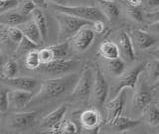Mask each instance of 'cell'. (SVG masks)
Masks as SVG:
<instances>
[{
	"mask_svg": "<svg viewBox=\"0 0 159 134\" xmlns=\"http://www.w3.org/2000/svg\"><path fill=\"white\" fill-rule=\"evenodd\" d=\"M79 75L70 73L60 77L49 78L40 84L38 92L35 94L32 103H43L53 99L60 98L72 93L75 85L79 80Z\"/></svg>",
	"mask_w": 159,
	"mask_h": 134,
	"instance_id": "1",
	"label": "cell"
},
{
	"mask_svg": "<svg viewBox=\"0 0 159 134\" xmlns=\"http://www.w3.org/2000/svg\"><path fill=\"white\" fill-rule=\"evenodd\" d=\"M55 18L57 20L59 29L57 37L58 43L70 41L83 27L93 24V22L91 21L84 20V19L76 17L74 15H71V14L60 11H56Z\"/></svg>",
	"mask_w": 159,
	"mask_h": 134,
	"instance_id": "2",
	"label": "cell"
},
{
	"mask_svg": "<svg viewBox=\"0 0 159 134\" xmlns=\"http://www.w3.org/2000/svg\"><path fill=\"white\" fill-rule=\"evenodd\" d=\"M94 83V72L92 68L84 67L82 74L79 77L77 84L75 85L71 93V97L74 101L86 102L88 101L91 94L93 93Z\"/></svg>",
	"mask_w": 159,
	"mask_h": 134,
	"instance_id": "3",
	"label": "cell"
},
{
	"mask_svg": "<svg viewBox=\"0 0 159 134\" xmlns=\"http://www.w3.org/2000/svg\"><path fill=\"white\" fill-rule=\"evenodd\" d=\"M55 11L68 13L76 17L84 19V20L94 22L97 20H103L104 15L98 6H84V5H56L52 4Z\"/></svg>",
	"mask_w": 159,
	"mask_h": 134,
	"instance_id": "4",
	"label": "cell"
},
{
	"mask_svg": "<svg viewBox=\"0 0 159 134\" xmlns=\"http://www.w3.org/2000/svg\"><path fill=\"white\" fill-rule=\"evenodd\" d=\"M80 64H81V62L76 60V59H62V60H56L50 63L41 64L38 70L45 76L54 78L70 74L74 70H76Z\"/></svg>",
	"mask_w": 159,
	"mask_h": 134,
	"instance_id": "5",
	"label": "cell"
},
{
	"mask_svg": "<svg viewBox=\"0 0 159 134\" xmlns=\"http://www.w3.org/2000/svg\"><path fill=\"white\" fill-rule=\"evenodd\" d=\"M145 65H146V63L139 64V65L133 67L127 72L123 73L122 75L118 76L116 85L113 87V90H112V96L114 97L119 91L122 90L124 88L135 89L139 78H140L141 73L145 70Z\"/></svg>",
	"mask_w": 159,
	"mask_h": 134,
	"instance_id": "6",
	"label": "cell"
},
{
	"mask_svg": "<svg viewBox=\"0 0 159 134\" xmlns=\"http://www.w3.org/2000/svg\"><path fill=\"white\" fill-rule=\"evenodd\" d=\"M108 95V83L106 77L98 66L94 67V83L93 89V98L96 106L101 107L106 102Z\"/></svg>",
	"mask_w": 159,
	"mask_h": 134,
	"instance_id": "7",
	"label": "cell"
},
{
	"mask_svg": "<svg viewBox=\"0 0 159 134\" xmlns=\"http://www.w3.org/2000/svg\"><path fill=\"white\" fill-rule=\"evenodd\" d=\"M152 88L153 86L150 87L145 81L139 82L138 80L132 99V107L134 110L141 112L147 105L150 104L153 98Z\"/></svg>",
	"mask_w": 159,
	"mask_h": 134,
	"instance_id": "8",
	"label": "cell"
},
{
	"mask_svg": "<svg viewBox=\"0 0 159 134\" xmlns=\"http://www.w3.org/2000/svg\"><path fill=\"white\" fill-rule=\"evenodd\" d=\"M67 105H65V104L60 105L57 109H55L43 118V120L41 121V128L48 130L47 132L50 133H60L61 124L63 122L65 114L67 113Z\"/></svg>",
	"mask_w": 159,
	"mask_h": 134,
	"instance_id": "9",
	"label": "cell"
},
{
	"mask_svg": "<svg viewBox=\"0 0 159 134\" xmlns=\"http://www.w3.org/2000/svg\"><path fill=\"white\" fill-rule=\"evenodd\" d=\"M127 88L119 91L111 101L107 104V124L112 123L116 118L122 115L123 108L126 102Z\"/></svg>",
	"mask_w": 159,
	"mask_h": 134,
	"instance_id": "10",
	"label": "cell"
},
{
	"mask_svg": "<svg viewBox=\"0 0 159 134\" xmlns=\"http://www.w3.org/2000/svg\"><path fill=\"white\" fill-rule=\"evenodd\" d=\"M79 120L80 125L84 129L92 132H98L102 124V116L97 108H89L80 114Z\"/></svg>",
	"mask_w": 159,
	"mask_h": 134,
	"instance_id": "11",
	"label": "cell"
},
{
	"mask_svg": "<svg viewBox=\"0 0 159 134\" xmlns=\"http://www.w3.org/2000/svg\"><path fill=\"white\" fill-rule=\"evenodd\" d=\"M92 25H87L83 27L81 30H79L76 35L71 39L72 45L77 51L84 52V50H87L93 43L94 36H96V32L93 31V27H91Z\"/></svg>",
	"mask_w": 159,
	"mask_h": 134,
	"instance_id": "12",
	"label": "cell"
},
{
	"mask_svg": "<svg viewBox=\"0 0 159 134\" xmlns=\"http://www.w3.org/2000/svg\"><path fill=\"white\" fill-rule=\"evenodd\" d=\"M128 34L131 38L134 48H137L139 50H146L158 42V38L156 36L141 29H131Z\"/></svg>",
	"mask_w": 159,
	"mask_h": 134,
	"instance_id": "13",
	"label": "cell"
},
{
	"mask_svg": "<svg viewBox=\"0 0 159 134\" xmlns=\"http://www.w3.org/2000/svg\"><path fill=\"white\" fill-rule=\"evenodd\" d=\"M34 94L31 91L13 89L9 91V109L12 111H19L26 107L32 101Z\"/></svg>",
	"mask_w": 159,
	"mask_h": 134,
	"instance_id": "14",
	"label": "cell"
},
{
	"mask_svg": "<svg viewBox=\"0 0 159 134\" xmlns=\"http://www.w3.org/2000/svg\"><path fill=\"white\" fill-rule=\"evenodd\" d=\"M117 45L120 52V57L125 62H131L135 58L134 46L129 34L125 31H120L117 37Z\"/></svg>",
	"mask_w": 159,
	"mask_h": 134,
	"instance_id": "15",
	"label": "cell"
},
{
	"mask_svg": "<svg viewBox=\"0 0 159 134\" xmlns=\"http://www.w3.org/2000/svg\"><path fill=\"white\" fill-rule=\"evenodd\" d=\"M3 85L8 86L12 89H19V90L31 91L33 92L37 88L39 82L34 78L30 77H13L1 79Z\"/></svg>",
	"mask_w": 159,
	"mask_h": 134,
	"instance_id": "16",
	"label": "cell"
},
{
	"mask_svg": "<svg viewBox=\"0 0 159 134\" xmlns=\"http://www.w3.org/2000/svg\"><path fill=\"white\" fill-rule=\"evenodd\" d=\"M37 118L36 111L18 112L11 117V126L13 129H26L33 125Z\"/></svg>",
	"mask_w": 159,
	"mask_h": 134,
	"instance_id": "17",
	"label": "cell"
},
{
	"mask_svg": "<svg viewBox=\"0 0 159 134\" xmlns=\"http://www.w3.org/2000/svg\"><path fill=\"white\" fill-rule=\"evenodd\" d=\"M18 27L21 29V31L23 32L25 37H27L29 40H31L35 44H37L38 46L44 43V40L41 35V31H40L37 24L32 19H29V20L24 22L21 25H19Z\"/></svg>",
	"mask_w": 159,
	"mask_h": 134,
	"instance_id": "18",
	"label": "cell"
},
{
	"mask_svg": "<svg viewBox=\"0 0 159 134\" xmlns=\"http://www.w3.org/2000/svg\"><path fill=\"white\" fill-rule=\"evenodd\" d=\"M27 20H29V16L23 15L14 9L0 13V24L4 26H19Z\"/></svg>",
	"mask_w": 159,
	"mask_h": 134,
	"instance_id": "19",
	"label": "cell"
},
{
	"mask_svg": "<svg viewBox=\"0 0 159 134\" xmlns=\"http://www.w3.org/2000/svg\"><path fill=\"white\" fill-rule=\"evenodd\" d=\"M98 8L108 21H116L119 16V7L113 0H98Z\"/></svg>",
	"mask_w": 159,
	"mask_h": 134,
	"instance_id": "20",
	"label": "cell"
},
{
	"mask_svg": "<svg viewBox=\"0 0 159 134\" xmlns=\"http://www.w3.org/2000/svg\"><path fill=\"white\" fill-rule=\"evenodd\" d=\"M99 54L104 59H116L120 57V52H119V48L116 42L112 41H103L101 46H99Z\"/></svg>",
	"mask_w": 159,
	"mask_h": 134,
	"instance_id": "21",
	"label": "cell"
},
{
	"mask_svg": "<svg viewBox=\"0 0 159 134\" xmlns=\"http://www.w3.org/2000/svg\"><path fill=\"white\" fill-rule=\"evenodd\" d=\"M31 19L37 24V26L39 27L40 31H41V35L44 42L47 40L48 37V33H49V29H48V24H47V19L46 16H45L44 12L42 11L41 8L37 7L35 10L33 11V13L31 14Z\"/></svg>",
	"mask_w": 159,
	"mask_h": 134,
	"instance_id": "22",
	"label": "cell"
},
{
	"mask_svg": "<svg viewBox=\"0 0 159 134\" xmlns=\"http://www.w3.org/2000/svg\"><path fill=\"white\" fill-rule=\"evenodd\" d=\"M139 123H140L139 120H135V119H131L129 117L120 115L118 118H116L112 123L107 124V125H109L111 128H113L116 132H122V131L129 130V129L137 126Z\"/></svg>",
	"mask_w": 159,
	"mask_h": 134,
	"instance_id": "23",
	"label": "cell"
},
{
	"mask_svg": "<svg viewBox=\"0 0 159 134\" xmlns=\"http://www.w3.org/2000/svg\"><path fill=\"white\" fill-rule=\"evenodd\" d=\"M142 120L150 126L159 125V107L149 104L141 111Z\"/></svg>",
	"mask_w": 159,
	"mask_h": 134,
	"instance_id": "24",
	"label": "cell"
},
{
	"mask_svg": "<svg viewBox=\"0 0 159 134\" xmlns=\"http://www.w3.org/2000/svg\"><path fill=\"white\" fill-rule=\"evenodd\" d=\"M104 64L107 69V71L111 75L118 77L122 75L125 70V61L121 57H118L116 59H104Z\"/></svg>",
	"mask_w": 159,
	"mask_h": 134,
	"instance_id": "25",
	"label": "cell"
},
{
	"mask_svg": "<svg viewBox=\"0 0 159 134\" xmlns=\"http://www.w3.org/2000/svg\"><path fill=\"white\" fill-rule=\"evenodd\" d=\"M25 67L29 70H38L41 66V58H40V52L38 49H34L28 52L24 58Z\"/></svg>",
	"mask_w": 159,
	"mask_h": 134,
	"instance_id": "26",
	"label": "cell"
},
{
	"mask_svg": "<svg viewBox=\"0 0 159 134\" xmlns=\"http://www.w3.org/2000/svg\"><path fill=\"white\" fill-rule=\"evenodd\" d=\"M145 71L149 81L153 86L159 79V59L154 58L151 61H148L145 65Z\"/></svg>",
	"mask_w": 159,
	"mask_h": 134,
	"instance_id": "27",
	"label": "cell"
},
{
	"mask_svg": "<svg viewBox=\"0 0 159 134\" xmlns=\"http://www.w3.org/2000/svg\"><path fill=\"white\" fill-rule=\"evenodd\" d=\"M19 70L18 63L14 59H9L2 65L1 69V79L16 77Z\"/></svg>",
	"mask_w": 159,
	"mask_h": 134,
	"instance_id": "28",
	"label": "cell"
},
{
	"mask_svg": "<svg viewBox=\"0 0 159 134\" xmlns=\"http://www.w3.org/2000/svg\"><path fill=\"white\" fill-rule=\"evenodd\" d=\"M50 47H51L52 52H53L54 61L62 60V59H66V57L68 56L70 41H65V42H61V43L57 42L56 45H52Z\"/></svg>",
	"mask_w": 159,
	"mask_h": 134,
	"instance_id": "29",
	"label": "cell"
},
{
	"mask_svg": "<svg viewBox=\"0 0 159 134\" xmlns=\"http://www.w3.org/2000/svg\"><path fill=\"white\" fill-rule=\"evenodd\" d=\"M37 47H38L37 44H35L31 40H29L27 37L24 36L21 42L16 46V52L15 53H16V55L18 56H23V55H26V54L31 50L37 49Z\"/></svg>",
	"mask_w": 159,
	"mask_h": 134,
	"instance_id": "30",
	"label": "cell"
},
{
	"mask_svg": "<svg viewBox=\"0 0 159 134\" xmlns=\"http://www.w3.org/2000/svg\"><path fill=\"white\" fill-rule=\"evenodd\" d=\"M7 36L14 45H18L24 37V34L18 26H5Z\"/></svg>",
	"mask_w": 159,
	"mask_h": 134,
	"instance_id": "31",
	"label": "cell"
},
{
	"mask_svg": "<svg viewBox=\"0 0 159 134\" xmlns=\"http://www.w3.org/2000/svg\"><path fill=\"white\" fill-rule=\"evenodd\" d=\"M36 8H37V5L32 0H20L16 9L20 13H22L23 15L31 16V14Z\"/></svg>",
	"mask_w": 159,
	"mask_h": 134,
	"instance_id": "32",
	"label": "cell"
},
{
	"mask_svg": "<svg viewBox=\"0 0 159 134\" xmlns=\"http://www.w3.org/2000/svg\"><path fill=\"white\" fill-rule=\"evenodd\" d=\"M80 132L79 125L72 120H64L61 124L60 128V133H66V134H75Z\"/></svg>",
	"mask_w": 159,
	"mask_h": 134,
	"instance_id": "33",
	"label": "cell"
},
{
	"mask_svg": "<svg viewBox=\"0 0 159 134\" xmlns=\"http://www.w3.org/2000/svg\"><path fill=\"white\" fill-rule=\"evenodd\" d=\"M9 87H2L0 91V112L2 114L9 109Z\"/></svg>",
	"mask_w": 159,
	"mask_h": 134,
	"instance_id": "34",
	"label": "cell"
},
{
	"mask_svg": "<svg viewBox=\"0 0 159 134\" xmlns=\"http://www.w3.org/2000/svg\"><path fill=\"white\" fill-rule=\"evenodd\" d=\"M126 13L133 21L139 22V23H141L143 21V14L140 10V8L126 6Z\"/></svg>",
	"mask_w": 159,
	"mask_h": 134,
	"instance_id": "35",
	"label": "cell"
},
{
	"mask_svg": "<svg viewBox=\"0 0 159 134\" xmlns=\"http://www.w3.org/2000/svg\"><path fill=\"white\" fill-rule=\"evenodd\" d=\"M39 52H40V58H41L42 64H46V63H50V62L54 61L53 52H52V49L50 46L40 49Z\"/></svg>",
	"mask_w": 159,
	"mask_h": 134,
	"instance_id": "36",
	"label": "cell"
},
{
	"mask_svg": "<svg viewBox=\"0 0 159 134\" xmlns=\"http://www.w3.org/2000/svg\"><path fill=\"white\" fill-rule=\"evenodd\" d=\"M19 4V0H0V10L5 12L8 10L17 8Z\"/></svg>",
	"mask_w": 159,
	"mask_h": 134,
	"instance_id": "37",
	"label": "cell"
},
{
	"mask_svg": "<svg viewBox=\"0 0 159 134\" xmlns=\"http://www.w3.org/2000/svg\"><path fill=\"white\" fill-rule=\"evenodd\" d=\"M145 18L151 23L159 21V6L153 9H149V11L145 13Z\"/></svg>",
	"mask_w": 159,
	"mask_h": 134,
	"instance_id": "38",
	"label": "cell"
},
{
	"mask_svg": "<svg viewBox=\"0 0 159 134\" xmlns=\"http://www.w3.org/2000/svg\"><path fill=\"white\" fill-rule=\"evenodd\" d=\"M92 27H93V31H94V32L98 33V34H101V33L103 32L106 25H104L103 20H97V21L93 22Z\"/></svg>",
	"mask_w": 159,
	"mask_h": 134,
	"instance_id": "39",
	"label": "cell"
},
{
	"mask_svg": "<svg viewBox=\"0 0 159 134\" xmlns=\"http://www.w3.org/2000/svg\"><path fill=\"white\" fill-rule=\"evenodd\" d=\"M145 3V0H126V6L140 8Z\"/></svg>",
	"mask_w": 159,
	"mask_h": 134,
	"instance_id": "40",
	"label": "cell"
},
{
	"mask_svg": "<svg viewBox=\"0 0 159 134\" xmlns=\"http://www.w3.org/2000/svg\"><path fill=\"white\" fill-rule=\"evenodd\" d=\"M148 30L151 33H155V34H159V21L151 23L148 27Z\"/></svg>",
	"mask_w": 159,
	"mask_h": 134,
	"instance_id": "41",
	"label": "cell"
},
{
	"mask_svg": "<svg viewBox=\"0 0 159 134\" xmlns=\"http://www.w3.org/2000/svg\"><path fill=\"white\" fill-rule=\"evenodd\" d=\"M32 1L35 4H36L37 7H39V8H45V7H47V4H48L47 0H32Z\"/></svg>",
	"mask_w": 159,
	"mask_h": 134,
	"instance_id": "42",
	"label": "cell"
},
{
	"mask_svg": "<svg viewBox=\"0 0 159 134\" xmlns=\"http://www.w3.org/2000/svg\"><path fill=\"white\" fill-rule=\"evenodd\" d=\"M49 3L56 4V5H67L69 0H47Z\"/></svg>",
	"mask_w": 159,
	"mask_h": 134,
	"instance_id": "43",
	"label": "cell"
},
{
	"mask_svg": "<svg viewBox=\"0 0 159 134\" xmlns=\"http://www.w3.org/2000/svg\"><path fill=\"white\" fill-rule=\"evenodd\" d=\"M152 54H153V56L155 57V58H158V59H159V46L155 49V50L153 51Z\"/></svg>",
	"mask_w": 159,
	"mask_h": 134,
	"instance_id": "44",
	"label": "cell"
},
{
	"mask_svg": "<svg viewBox=\"0 0 159 134\" xmlns=\"http://www.w3.org/2000/svg\"><path fill=\"white\" fill-rule=\"evenodd\" d=\"M154 87H159V79H158V80L156 81V83L153 85V88H154Z\"/></svg>",
	"mask_w": 159,
	"mask_h": 134,
	"instance_id": "45",
	"label": "cell"
},
{
	"mask_svg": "<svg viewBox=\"0 0 159 134\" xmlns=\"http://www.w3.org/2000/svg\"><path fill=\"white\" fill-rule=\"evenodd\" d=\"M69 1H76V0H69Z\"/></svg>",
	"mask_w": 159,
	"mask_h": 134,
	"instance_id": "46",
	"label": "cell"
},
{
	"mask_svg": "<svg viewBox=\"0 0 159 134\" xmlns=\"http://www.w3.org/2000/svg\"><path fill=\"white\" fill-rule=\"evenodd\" d=\"M158 103H159V96H158Z\"/></svg>",
	"mask_w": 159,
	"mask_h": 134,
	"instance_id": "47",
	"label": "cell"
}]
</instances>
